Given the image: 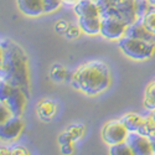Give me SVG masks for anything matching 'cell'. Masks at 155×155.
I'll list each match as a JSON object with an SVG mask.
<instances>
[{
    "instance_id": "cell-18",
    "label": "cell",
    "mask_w": 155,
    "mask_h": 155,
    "mask_svg": "<svg viewBox=\"0 0 155 155\" xmlns=\"http://www.w3.org/2000/svg\"><path fill=\"white\" fill-rule=\"evenodd\" d=\"M109 154L110 155H134V153L130 149V147L127 144V141H124V143H120V144L110 145Z\"/></svg>"
},
{
    "instance_id": "cell-5",
    "label": "cell",
    "mask_w": 155,
    "mask_h": 155,
    "mask_svg": "<svg viewBox=\"0 0 155 155\" xmlns=\"http://www.w3.org/2000/svg\"><path fill=\"white\" fill-rule=\"evenodd\" d=\"M128 134L129 130L122 123V120H110L102 129V138L109 145L124 143Z\"/></svg>"
},
{
    "instance_id": "cell-17",
    "label": "cell",
    "mask_w": 155,
    "mask_h": 155,
    "mask_svg": "<svg viewBox=\"0 0 155 155\" xmlns=\"http://www.w3.org/2000/svg\"><path fill=\"white\" fill-rule=\"evenodd\" d=\"M68 76V71L67 68L62 66V64H55V66L51 68V78L56 82H62L67 78Z\"/></svg>"
},
{
    "instance_id": "cell-16",
    "label": "cell",
    "mask_w": 155,
    "mask_h": 155,
    "mask_svg": "<svg viewBox=\"0 0 155 155\" xmlns=\"http://www.w3.org/2000/svg\"><path fill=\"white\" fill-rule=\"evenodd\" d=\"M144 106L145 108L154 110L155 109V81L148 84L144 94Z\"/></svg>"
},
{
    "instance_id": "cell-24",
    "label": "cell",
    "mask_w": 155,
    "mask_h": 155,
    "mask_svg": "<svg viewBox=\"0 0 155 155\" xmlns=\"http://www.w3.org/2000/svg\"><path fill=\"white\" fill-rule=\"evenodd\" d=\"M82 30L81 28L78 26V25H71L70 24V26L68 29L66 30V32H64V36H66L67 38H70V40H73V38H77L80 35H81Z\"/></svg>"
},
{
    "instance_id": "cell-33",
    "label": "cell",
    "mask_w": 155,
    "mask_h": 155,
    "mask_svg": "<svg viewBox=\"0 0 155 155\" xmlns=\"http://www.w3.org/2000/svg\"><path fill=\"white\" fill-rule=\"evenodd\" d=\"M151 119H153V124H154V128H155V112L151 113Z\"/></svg>"
},
{
    "instance_id": "cell-32",
    "label": "cell",
    "mask_w": 155,
    "mask_h": 155,
    "mask_svg": "<svg viewBox=\"0 0 155 155\" xmlns=\"http://www.w3.org/2000/svg\"><path fill=\"white\" fill-rule=\"evenodd\" d=\"M145 2H147L153 9H155V0H145Z\"/></svg>"
},
{
    "instance_id": "cell-30",
    "label": "cell",
    "mask_w": 155,
    "mask_h": 155,
    "mask_svg": "<svg viewBox=\"0 0 155 155\" xmlns=\"http://www.w3.org/2000/svg\"><path fill=\"white\" fill-rule=\"evenodd\" d=\"M3 61H4V48L2 42H0V72H2V68H3Z\"/></svg>"
},
{
    "instance_id": "cell-11",
    "label": "cell",
    "mask_w": 155,
    "mask_h": 155,
    "mask_svg": "<svg viewBox=\"0 0 155 155\" xmlns=\"http://www.w3.org/2000/svg\"><path fill=\"white\" fill-rule=\"evenodd\" d=\"M77 18H102L101 9L94 0H80L73 5Z\"/></svg>"
},
{
    "instance_id": "cell-26",
    "label": "cell",
    "mask_w": 155,
    "mask_h": 155,
    "mask_svg": "<svg viewBox=\"0 0 155 155\" xmlns=\"http://www.w3.org/2000/svg\"><path fill=\"white\" fill-rule=\"evenodd\" d=\"M68 26H70V22H67L66 20L61 19V20H58V21L55 24V30H56L58 34H63V35H64V32H66V30L68 29Z\"/></svg>"
},
{
    "instance_id": "cell-15",
    "label": "cell",
    "mask_w": 155,
    "mask_h": 155,
    "mask_svg": "<svg viewBox=\"0 0 155 155\" xmlns=\"http://www.w3.org/2000/svg\"><path fill=\"white\" fill-rule=\"evenodd\" d=\"M102 18H78V26L87 35L101 34Z\"/></svg>"
},
{
    "instance_id": "cell-34",
    "label": "cell",
    "mask_w": 155,
    "mask_h": 155,
    "mask_svg": "<svg viewBox=\"0 0 155 155\" xmlns=\"http://www.w3.org/2000/svg\"><path fill=\"white\" fill-rule=\"evenodd\" d=\"M154 155H155V154H154Z\"/></svg>"
},
{
    "instance_id": "cell-25",
    "label": "cell",
    "mask_w": 155,
    "mask_h": 155,
    "mask_svg": "<svg viewBox=\"0 0 155 155\" xmlns=\"http://www.w3.org/2000/svg\"><path fill=\"white\" fill-rule=\"evenodd\" d=\"M148 118V125H149V133H148V137L150 139V143H151V147H153V150H154V154H155V128H154V124H153V119H151V115H149Z\"/></svg>"
},
{
    "instance_id": "cell-13",
    "label": "cell",
    "mask_w": 155,
    "mask_h": 155,
    "mask_svg": "<svg viewBox=\"0 0 155 155\" xmlns=\"http://www.w3.org/2000/svg\"><path fill=\"white\" fill-rule=\"evenodd\" d=\"M16 5L24 15L36 18L45 14L42 0H16Z\"/></svg>"
},
{
    "instance_id": "cell-29",
    "label": "cell",
    "mask_w": 155,
    "mask_h": 155,
    "mask_svg": "<svg viewBox=\"0 0 155 155\" xmlns=\"http://www.w3.org/2000/svg\"><path fill=\"white\" fill-rule=\"evenodd\" d=\"M0 155H12L11 154V148L0 145Z\"/></svg>"
},
{
    "instance_id": "cell-8",
    "label": "cell",
    "mask_w": 155,
    "mask_h": 155,
    "mask_svg": "<svg viewBox=\"0 0 155 155\" xmlns=\"http://www.w3.org/2000/svg\"><path fill=\"white\" fill-rule=\"evenodd\" d=\"M24 130V120L21 117L12 115L10 119L0 124V140L12 141L20 137Z\"/></svg>"
},
{
    "instance_id": "cell-1",
    "label": "cell",
    "mask_w": 155,
    "mask_h": 155,
    "mask_svg": "<svg viewBox=\"0 0 155 155\" xmlns=\"http://www.w3.org/2000/svg\"><path fill=\"white\" fill-rule=\"evenodd\" d=\"M4 48V61L0 77L30 94V70L29 60L24 48L9 38L0 40Z\"/></svg>"
},
{
    "instance_id": "cell-6",
    "label": "cell",
    "mask_w": 155,
    "mask_h": 155,
    "mask_svg": "<svg viewBox=\"0 0 155 155\" xmlns=\"http://www.w3.org/2000/svg\"><path fill=\"white\" fill-rule=\"evenodd\" d=\"M128 24L123 20L113 18V16H104L102 18L101 24V35L108 40H119L125 35Z\"/></svg>"
},
{
    "instance_id": "cell-28",
    "label": "cell",
    "mask_w": 155,
    "mask_h": 155,
    "mask_svg": "<svg viewBox=\"0 0 155 155\" xmlns=\"http://www.w3.org/2000/svg\"><path fill=\"white\" fill-rule=\"evenodd\" d=\"M61 153L63 155H71L73 153V144L67 143V144H62L61 145Z\"/></svg>"
},
{
    "instance_id": "cell-23",
    "label": "cell",
    "mask_w": 155,
    "mask_h": 155,
    "mask_svg": "<svg viewBox=\"0 0 155 155\" xmlns=\"http://www.w3.org/2000/svg\"><path fill=\"white\" fill-rule=\"evenodd\" d=\"M12 115L14 114H12V112L10 110V108L5 104L4 102L0 101V124H3L8 119H10Z\"/></svg>"
},
{
    "instance_id": "cell-31",
    "label": "cell",
    "mask_w": 155,
    "mask_h": 155,
    "mask_svg": "<svg viewBox=\"0 0 155 155\" xmlns=\"http://www.w3.org/2000/svg\"><path fill=\"white\" fill-rule=\"evenodd\" d=\"M63 4H67V5H74L80 2V0H62Z\"/></svg>"
},
{
    "instance_id": "cell-20",
    "label": "cell",
    "mask_w": 155,
    "mask_h": 155,
    "mask_svg": "<svg viewBox=\"0 0 155 155\" xmlns=\"http://www.w3.org/2000/svg\"><path fill=\"white\" fill-rule=\"evenodd\" d=\"M67 134L70 135L71 140L72 141H76L78 140L83 134H84V125L82 124H73V125H70L67 128Z\"/></svg>"
},
{
    "instance_id": "cell-21",
    "label": "cell",
    "mask_w": 155,
    "mask_h": 155,
    "mask_svg": "<svg viewBox=\"0 0 155 155\" xmlns=\"http://www.w3.org/2000/svg\"><path fill=\"white\" fill-rule=\"evenodd\" d=\"M12 87H14V84H11L6 80H4L3 77H0V101L5 102V99L9 97V94L11 92Z\"/></svg>"
},
{
    "instance_id": "cell-22",
    "label": "cell",
    "mask_w": 155,
    "mask_h": 155,
    "mask_svg": "<svg viewBox=\"0 0 155 155\" xmlns=\"http://www.w3.org/2000/svg\"><path fill=\"white\" fill-rule=\"evenodd\" d=\"M42 2H44L45 12H54L58 10L61 5L63 4L62 0H42Z\"/></svg>"
},
{
    "instance_id": "cell-27",
    "label": "cell",
    "mask_w": 155,
    "mask_h": 155,
    "mask_svg": "<svg viewBox=\"0 0 155 155\" xmlns=\"http://www.w3.org/2000/svg\"><path fill=\"white\" fill-rule=\"evenodd\" d=\"M11 154L12 155H31L30 150L22 145H15L11 147Z\"/></svg>"
},
{
    "instance_id": "cell-14",
    "label": "cell",
    "mask_w": 155,
    "mask_h": 155,
    "mask_svg": "<svg viewBox=\"0 0 155 155\" xmlns=\"http://www.w3.org/2000/svg\"><path fill=\"white\" fill-rule=\"evenodd\" d=\"M37 114L42 120H51L57 112V104L52 99H42L37 104Z\"/></svg>"
},
{
    "instance_id": "cell-10",
    "label": "cell",
    "mask_w": 155,
    "mask_h": 155,
    "mask_svg": "<svg viewBox=\"0 0 155 155\" xmlns=\"http://www.w3.org/2000/svg\"><path fill=\"white\" fill-rule=\"evenodd\" d=\"M120 120L129 130V133L137 132V133L144 134V135H148V133H149V125H148L147 117H141V115H139L137 113H128Z\"/></svg>"
},
{
    "instance_id": "cell-9",
    "label": "cell",
    "mask_w": 155,
    "mask_h": 155,
    "mask_svg": "<svg viewBox=\"0 0 155 155\" xmlns=\"http://www.w3.org/2000/svg\"><path fill=\"white\" fill-rule=\"evenodd\" d=\"M28 94L25 93L21 88L14 86L11 89V92L9 94V97L5 99V104L10 108V110L12 112L14 115L21 117V114L26 107V101H28Z\"/></svg>"
},
{
    "instance_id": "cell-3",
    "label": "cell",
    "mask_w": 155,
    "mask_h": 155,
    "mask_svg": "<svg viewBox=\"0 0 155 155\" xmlns=\"http://www.w3.org/2000/svg\"><path fill=\"white\" fill-rule=\"evenodd\" d=\"M101 9L102 18L113 16L130 25L139 19L137 0H94Z\"/></svg>"
},
{
    "instance_id": "cell-12",
    "label": "cell",
    "mask_w": 155,
    "mask_h": 155,
    "mask_svg": "<svg viewBox=\"0 0 155 155\" xmlns=\"http://www.w3.org/2000/svg\"><path fill=\"white\" fill-rule=\"evenodd\" d=\"M124 36H129L133 38H138V40H144V41H149V42H155V35L151 34L143 24L141 19H138L137 21H134L133 24L128 25L127 31Z\"/></svg>"
},
{
    "instance_id": "cell-7",
    "label": "cell",
    "mask_w": 155,
    "mask_h": 155,
    "mask_svg": "<svg viewBox=\"0 0 155 155\" xmlns=\"http://www.w3.org/2000/svg\"><path fill=\"white\" fill-rule=\"evenodd\" d=\"M125 141L133 150L134 155H154V150L148 135L130 132L128 134Z\"/></svg>"
},
{
    "instance_id": "cell-19",
    "label": "cell",
    "mask_w": 155,
    "mask_h": 155,
    "mask_svg": "<svg viewBox=\"0 0 155 155\" xmlns=\"http://www.w3.org/2000/svg\"><path fill=\"white\" fill-rule=\"evenodd\" d=\"M139 19H141L143 24L145 25V28H147L151 34L155 35V9L149 10L147 14H144L143 16L139 18Z\"/></svg>"
},
{
    "instance_id": "cell-2",
    "label": "cell",
    "mask_w": 155,
    "mask_h": 155,
    "mask_svg": "<svg viewBox=\"0 0 155 155\" xmlns=\"http://www.w3.org/2000/svg\"><path fill=\"white\" fill-rule=\"evenodd\" d=\"M109 67L102 61H89L77 68L71 76V84L87 96H97L110 86Z\"/></svg>"
},
{
    "instance_id": "cell-4",
    "label": "cell",
    "mask_w": 155,
    "mask_h": 155,
    "mask_svg": "<svg viewBox=\"0 0 155 155\" xmlns=\"http://www.w3.org/2000/svg\"><path fill=\"white\" fill-rule=\"evenodd\" d=\"M118 46L125 56L137 61L149 60L155 54V42L138 40L129 36H123L119 38Z\"/></svg>"
}]
</instances>
